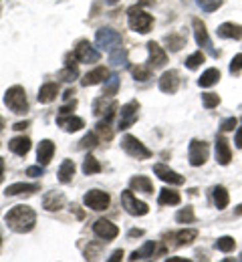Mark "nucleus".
Masks as SVG:
<instances>
[{"mask_svg": "<svg viewBox=\"0 0 242 262\" xmlns=\"http://www.w3.org/2000/svg\"><path fill=\"white\" fill-rule=\"evenodd\" d=\"M4 222H6V226L12 230V232L27 234V232H31V230L35 228L36 212L31 206L20 204V206H14V208H10V210L6 212Z\"/></svg>", "mask_w": 242, "mask_h": 262, "instance_id": "f257e3e1", "label": "nucleus"}, {"mask_svg": "<svg viewBox=\"0 0 242 262\" xmlns=\"http://www.w3.org/2000/svg\"><path fill=\"white\" fill-rule=\"evenodd\" d=\"M127 23H129V29L131 31H136L139 34H145L149 33V29L153 25V16L149 12H145L141 8V4H138V6H131L127 10Z\"/></svg>", "mask_w": 242, "mask_h": 262, "instance_id": "f03ea898", "label": "nucleus"}, {"mask_svg": "<svg viewBox=\"0 0 242 262\" xmlns=\"http://www.w3.org/2000/svg\"><path fill=\"white\" fill-rule=\"evenodd\" d=\"M4 105L16 113V115H25L29 111V99H27V93L20 85H14L10 87L6 93H4Z\"/></svg>", "mask_w": 242, "mask_h": 262, "instance_id": "7ed1b4c3", "label": "nucleus"}, {"mask_svg": "<svg viewBox=\"0 0 242 262\" xmlns=\"http://www.w3.org/2000/svg\"><path fill=\"white\" fill-rule=\"evenodd\" d=\"M121 147H123V151H125L127 156L136 158V160H149V158H151V151L139 141L138 137H134V135H123Z\"/></svg>", "mask_w": 242, "mask_h": 262, "instance_id": "20e7f679", "label": "nucleus"}, {"mask_svg": "<svg viewBox=\"0 0 242 262\" xmlns=\"http://www.w3.org/2000/svg\"><path fill=\"white\" fill-rule=\"evenodd\" d=\"M208 156H210V147L208 143L202 139H192L190 141V147H188V158H190V165L194 167H200V165L206 164Z\"/></svg>", "mask_w": 242, "mask_h": 262, "instance_id": "39448f33", "label": "nucleus"}, {"mask_svg": "<svg viewBox=\"0 0 242 262\" xmlns=\"http://www.w3.org/2000/svg\"><path fill=\"white\" fill-rule=\"evenodd\" d=\"M121 206H123V210H125L127 214H131V216H145V214L149 212L147 204L134 196V190L121 192Z\"/></svg>", "mask_w": 242, "mask_h": 262, "instance_id": "423d86ee", "label": "nucleus"}, {"mask_svg": "<svg viewBox=\"0 0 242 262\" xmlns=\"http://www.w3.org/2000/svg\"><path fill=\"white\" fill-rule=\"evenodd\" d=\"M138 111H139V103L138 101H129L125 103L121 109H119V119H117V129L125 131L129 129L136 121H138Z\"/></svg>", "mask_w": 242, "mask_h": 262, "instance_id": "0eeeda50", "label": "nucleus"}, {"mask_svg": "<svg viewBox=\"0 0 242 262\" xmlns=\"http://www.w3.org/2000/svg\"><path fill=\"white\" fill-rule=\"evenodd\" d=\"M95 42H97L99 49L111 53L113 49H117L121 45V33H117L113 29H99L95 33Z\"/></svg>", "mask_w": 242, "mask_h": 262, "instance_id": "6e6552de", "label": "nucleus"}, {"mask_svg": "<svg viewBox=\"0 0 242 262\" xmlns=\"http://www.w3.org/2000/svg\"><path fill=\"white\" fill-rule=\"evenodd\" d=\"M83 204L95 212H103L109 208L111 204V196L107 192H101V190H89L85 196H83Z\"/></svg>", "mask_w": 242, "mask_h": 262, "instance_id": "1a4fd4ad", "label": "nucleus"}, {"mask_svg": "<svg viewBox=\"0 0 242 262\" xmlns=\"http://www.w3.org/2000/svg\"><path fill=\"white\" fill-rule=\"evenodd\" d=\"M73 57H75V61H79V63H87V65H89V63H99L101 53H99L91 42L81 40V42L77 45V49H75Z\"/></svg>", "mask_w": 242, "mask_h": 262, "instance_id": "9d476101", "label": "nucleus"}, {"mask_svg": "<svg viewBox=\"0 0 242 262\" xmlns=\"http://www.w3.org/2000/svg\"><path fill=\"white\" fill-rule=\"evenodd\" d=\"M93 232L105 240V242H111V240H115L117 236H119V228L113 224V222H109V220H105V218H99L95 224H93Z\"/></svg>", "mask_w": 242, "mask_h": 262, "instance_id": "9b49d317", "label": "nucleus"}, {"mask_svg": "<svg viewBox=\"0 0 242 262\" xmlns=\"http://www.w3.org/2000/svg\"><path fill=\"white\" fill-rule=\"evenodd\" d=\"M153 173H156L162 182H166V184H170V186H182V184L186 182L184 176H180L178 171H173V169H170L168 165H164V164L153 165Z\"/></svg>", "mask_w": 242, "mask_h": 262, "instance_id": "f8f14e48", "label": "nucleus"}, {"mask_svg": "<svg viewBox=\"0 0 242 262\" xmlns=\"http://www.w3.org/2000/svg\"><path fill=\"white\" fill-rule=\"evenodd\" d=\"M147 51H149V67L151 69H162V67H166L168 63V55H166V51L158 45V42H153V40H149L147 42Z\"/></svg>", "mask_w": 242, "mask_h": 262, "instance_id": "ddd939ff", "label": "nucleus"}, {"mask_svg": "<svg viewBox=\"0 0 242 262\" xmlns=\"http://www.w3.org/2000/svg\"><path fill=\"white\" fill-rule=\"evenodd\" d=\"M216 162L220 165H228L232 162V149H230V143L224 135L216 137Z\"/></svg>", "mask_w": 242, "mask_h": 262, "instance_id": "4468645a", "label": "nucleus"}, {"mask_svg": "<svg viewBox=\"0 0 242 262\" xmlns=\"http://www.w3.org/2000/svg\"><path fill=\"white\" fill-rule=\"evenodd\" d=\"M180 87V75L175 71H166L162 77H160V91L162 93H168V95H173Z\"/></svg>", "mask_w": 242, "mask_h": 262, "instance_id": "2eb2a0df", "label": "nucleus"}, {"mask_svg": "<svg viewBox=\"0 0 242 262\" xmlns=\"http://www.w3.org/2000/svg\"><path fill=\"white\" fill-rule=\"evenodd\" d=\"M107 77H109V71H107L105 67H95L93 71H89V73L81 79V85H83V87H93V85L105 83Z\"/></svg>", "mask_w": 242, "mask_h": 262, "instance_id": "dca6fc26", "label": "nucleus"}, {"mask_svg": "<svg viewBox=\"0 0 242 262\" xmlns=\"http://www.w3.org/2000/svg\"><path fill=\"white\" fill-rule=\"evenodd\" d=\"M53 156H55V143H53L51 139H42V141L38 143V149H36V160H38V164L49 165L51 160H53Z\"/></svg>", "mask_w": 242, "mask_h": 262, "instance_id": "f3484780", "label": "nucleus"}, {"mask_svg": "<svg viewBox=\"0 0 242 262\" xmlns=\"http://www.w3.org/2000/svg\"><path fill=\"white\" fill-rule=\"evenodd\" d=\"M192 27H194V36H196L198 47L210 51V49H212V42H210V36H208L206 25H204L200 18H194V20H192Z\"/></svg>", "mask_w": 242, "mask_h": 262, "instance_id": "a211bd4d", "label": "nucleus"}, {"mask_svg": "<svg viewBox=\"0 0 242 262\" xmlns=\"http://www.w3.org/2000/svg\"><path fill=\"white\" fill-rule=\"evenodd\" d=\"M57 125L59 127H63L65 131H69V133H75V131L83 129L85 127V121L81 119V117H77V115H61L59 119H57Z\"/></svg>", "mask_w": 242, "mask_h": 262, "instance_id": "6ab92c4d", "label": "nucleus"}, {"mask_svg": "<svg viewBox=\"0 0 242 262\" xmlns=\"http://www.w3.org/2000/svg\"><path fill=\"white\" fill-rule=\"evenodd\" d=\"M65 206V196L61 192H49L42 198V208L49 212H59Z\"/></svg>", "mask_w": 242, "mask_h": 262, "instance_id": "aec40b11", "label": "nucleus"}, {"mask_svg": "<svg viewBox=\"0 0 242 262\" xmlns=\"http://www.w3.org/2000/svg\"><path fill=\"white\" fill-rule=\"evenodd\" d=\"M216 34L220 38H234V40H240L242 38V27L240 25H234V23H222L218 27Z\"/></svg>", "mask_w": 242, "mask_h": 262, "instance_id": "412c9836", "label": "nucleus"}, {"mask_svg": "<svg viewBox=\"0 0 242 262\" xmlns=\"http://www.w3.org/2000/svg\"><path fill=\"white\" fill-rule=\"evenodd\" d=\"M59 95V85L57 83H45L40 89H38V103L47 105V103H53Z\"/></svg>", "mask_w": 242, "mask_h": 262, "instance_id": "4be33fe9", "label": "nucleus"}, {"mask_svg": "<svg viewBox=\"0 0 242 262\" xmlns=\"http://www.w3.org/2000/svg\"><path fill=\"white\" fill-rule=\"evenodd\" d=\"M8 147H10V151L12 154H16V156H20V158H25L29 151H31V139L29 137H14V139H10L8 141Z\"/></svg>", "mask_w": 242, "mask_h": 262, "instance_id": "5701e85b", "label": "nucleus"}, {"mask_svg": "<svg viewBox=\"0 0 242 262\" xmlns=\"http://www.w3.org/2000/svg\"><path fill=\"white\" fill-rule=\"evenodd\" d=\"M129 186L134 192H141V194H153V184L147 176H134L129 180Z\"/></svg>", "mask_w": 242, "mask_h": 262, "instance_id": "b1692460", "label": "nucleus"}, {"mask_svg": "<svg viewBox=\"0 0 242 262\" xmlns=\"http://www.w3.org/2000/svg\"><path fill=\"white\" fill-rule=\"evenodd\" d=\"M173 238H175V246H190V244L198 238V230L184 228V230H180V232H175Z\"/></svg>", "mask_w": 242, "mask_h": 262, "instance_id": "393cba45", "label": "nucleus"}, {"mask_svg": "<svg viewBox=\"0 0 242 262\" xmlns=\"http://www.w3.org/2000/svg\"><path fill=\"white\" fill-rule=\"evenodd\" d=\"M40 188L36 184H12L6 188V196H20V194H35Z\"/></svg>", "mask_w": 242, "mask_h": 262, "instance_id": "a878e982", "label": "nucleus"}, {"mask_svg": "<svg viewBox=\"0 0 242 262\" xmlns=\"http://www.w3.org/2000/svg\"><path fill=\"white\" fill-rule=\"evenodd\" d=\"M75 171H77V165L73 160H65L61 167H59V182L61 184H69L73 182V178H75Z\"/></svg>", "mask_w": 242, "mask_h": 262, "instance_id": "bb28decb", "label": "nucleus"}, {"mask_svg": "<svg viewBox=\"0 0 242 262\" xmlns=\"http://www.w3.org/2000/svg\"><path fill=\"white\" fill-rule=\"evenodd\" d=\"M218 81H220V71H218L216 67H210V69H206V71L202 73V77L198 79V85L204 87V89H208V87L216 85Z\"/></svg>", "mask_w": 242, "mask_h": 262, "instance_id": "cd10ccee", "label": "nucleus"}, {"mask_svg": "<svg viewBox=\"0 0 242 262\" xmlns=\"http://www.w3.org/2000/svg\"><path fill=\"white\" fill-rule=\"evenodd\" d=\"M180 202H182V196L178 192L170 190V188H164L160 192V198H158V204L160 206H178Z\"/></svg>", "mask_w": 242, "mask_h": 262, "instance_id": "c85d7f7f", "label": "nucleus"}, {"mask_svg": "<svg viewBox=\"0 0 242 262\" xmlns=\"http://www.w3.org/2000/svg\"><path fill=\"white\" fill-rule=\"evenodd\" d=\"M212 198H214V204H216L218 210H224V208L228 206V202H230L228 190H226L224 186H216V188L212 190Z\"/></svg>", "mask_w": 242, "mask_h": 262, "instance_id": "c756f323", "label": "nucleus"}, {"mask_svg": "<svg viewBox=\"0 0 242 262\" xmlns=\"http://www.w3.org/2000/svg\"><path fill=\"white\" fill-rule=\"evenodd\" d=\"M153 254H156V242H145L139 250H136L131 256H129V260H143V258H153Z\"/></svg>", "mask_w": 242, "mask_h": 262, "instance_id": "7c9ffc66", "label": "nucleus"}, {"mask_svg": "<svg viewBox=\"0 0 242 262\" xmlns=\"http://www.w3.org/2000/svg\"><path fill=\"white\" fill-rule=\"evenodd\" d=\"M166 45H168V49L173 51V53H178L184 45H186V36L182 33H172L166 36Z\"/></svg>", "mask_w": 242, "mask_h": 262, "instance_id": "2f4dec72", "label": "nucleus"}, {"mask_svg": "<svg viewBox=\"0 0 242 262\" xmlns=\"http://www.w3.org/2000/svg\"><path fill=\"white\" fill-rule=\"evenodd\" d=\"M109 63L113 67H121L127 63V51L125 49H121V47H117V49H113L111 53H109Z\"/></svg>", "mask_w": 242, "mask_h": 262, "instance_id": "473e14b6", "label": "nucleus"}, {"mask_svg": "<svg viewBox=\"0 0 242 262\" xmlns=\"http://www.w3.org/2000/svg\"><path fill=\"white\" fill-rule=\"evenodd\" d=\"M101 169H103V167H101V164H99V162H97V160H95L91 154H89V156L83 160V173H85V176H93V173H99Z\"/></svg>", "mask_w": 242, "mask_h": 262, "instance_id": "72a5a7b5", "label": "nucleus"}, {"mask_svg": "<svg viewBox=\"0 0 242 262\" xmlns=\"http://www.w3.org/2000/svg\"><path fill=\"white\" fill-rule=\"evenodd\" d=\"M175 222H178V224H192V222H196V214H194V210H192L190 206L182 208V210L175 214Z\"/></svg>", "mask_w": 242, "mask_h": 262, "instance_id": "f704fd0d", "label": "nucleus"}, {"mask_svg": "<svg viewBox=\"0 0 242 262\" xmlns=\"http://www.w3.org/2000/svg\"><path fill=\"white\" fill-rule=\"evenodd\" d=\"M117 89H119V77H117V75H109V77L105 79L103 95H107V97H113V95L117 93Z\"/></svg>", "mask_w": 242, "mask_h": 262, "instance_id": "c9c22d12", "label": "nucleus"}, {"mask_svg": "<svg viewBox=\"0 0 242 262\" xmlns=\"http://www.w3.org/2000/svg\"><path fill=\"white\" fill-rule=\"evenodd\" d=\"M59 77H61L63 81H67V83L75 81V79L79 77V69H77V63H71V61H67L65 69H63V71L59 73Z\"/></svg>", "mask_w": 242, "mask_h": 262, "instance_id": "e433bc0d", "label": "nucleus"}, {"mask_svg": "<svg viewBox=\"0 0 242 262\" xmlns=\"http://www.w3.org/2000/svg\"><path fill=\"white\" fill-rule=\"evenodd\" d=\"M95 133L99 135V139H105V141H109L111 137H113V129H111V121H99L97 125H95Z\"/></svg>", "mask_w": 242, "mask_h": 262, "instance_id": "4c0bfd02", "label": "nucleus"}, {"mask_svg": "<svg viewBox=\"0 0 242 262\" xmlns=\"http://www.w3.org/2000/svg\"><path fill=\"white\" fill-rule=\"evenodd\" d=\"M204 61H206V55H204L202 51H196V53H192V55L186 59V67H188L190 71H196Z\"/></svg>", "mask_w": 242, "mask_h": 262, "instance_id": "58836bf2", "label": "nucleus"}, {"mask_svg": "<svg viewBox=\"0 0 242 262\" xmlns=\"http://www.w3.org/2000/svg\"><path fill=\"white\" fill-rule=\"evenodd\" d=\"M220 252H232L234 250V246H236V242H234V238L232 236H222V238H218L216 240V244H214Z\"/></svg>", "mask_w": 242, "mask_h": 262, "instance_id": "ea45409f", "label": "nucleus"}, {"mask_svg": "<svg viewBox=\"0 0 242 262\" xmlns=\"http://www.w3.org/2000/svg\"><path fill=\"white\" fill-rule=\"evenodd\" d=\"M101 139H99V135L95 133V131H91V133H87L83 139H81V143H79V147L81 149H93V147H97V143H99Z\"/></svg>", "mask_w": 242, "mask_h": 262, "instance_id": "a19ab883", "label": "nucleus"}, {"mask_svg": "<svg viewBox=\"0 0 242 262\" xmlns=\"http://www.w3.org/2000/svg\"><path fill=\"white\" fill-rule=\"evenodd\" d=\"M131 75L136 77V81H147V79H151V67H143V65H138L131 69Z\"/></svg>", "mask_w": 242, "mask_h": 262, "instance_id": "79ce46f5", "label": "nucleus"}, {"mask_svg": "<svg viewBox=\"0 0 242 262\" xmlns=\"http://www.w3.org/2000/svg\"><path fill=\"white\" fill-rule=\"evenodd\" d=\"M196 2H198V6H200L204 12H214V10H218V8L222 6L224 0H196Z\"/></svg>", "mask_w": 242, "mask_h": 262, "instance_id": "37998d69", "label": "nucleus"}, {"mask_svg": "<svg viewBox=\"0 0 242 262\" xmlns=\"http://www.w3.org/2000/svg\"><path fill=\"white\" fill-rule=\"evenodd\" d=\"M105 99H107V95H103L101 99H95V101H93V113H95V115H103L105 111L109 109V105L113 103V101H109V103H107Z\"/></svg>", "mask_w": 242, "mask_h": 262, "instance_id": "c03bdc74", "label": "nucleus"}, {"mask_svg": "<svg viewBox=\"0 0 242 262\" xmlns=\"http://www.w3.org/2000/svg\"><path fill=\"white\" fill-rule=\"evenodd\" d=\"M202 105L206 109H214V107L220 105V97L216 93H202Z\"/></svg>", "mask_w": 242, "mask_h": 262, "instance_id": "a18cd8bd", "label": "nucleus"}, {"mask_svg": "<svg viewBox=\"0 0 242 262\" xmlns=\"http://www.w3.org/2000/svg\"><path fill=\"white\" fill-rule=\"evenodd\" d=\"M236 125H238V119H236V117H228V119H224V121H222L220 129L222 131H234Z\"/></svg>", "mask_w": 242, "mask_h": 262, "instance_id": "49530a36", "label": "nucleus"}, {"mask_svg": "<svg viewBox=\"0 0 242 262\" xmlns=\"http://www.w3.org/2000/svg\"><path fill=\"white\" fill-rule=\"evenodd\" d=\"M240 71H242V55H236L232 59V63H230V73L232 75H238Z\"/></svg>", "mask_w": 242, "mask_h": 262, "instance_id": "de8ad7c7", "label": "nucleus"}, {"mask_svg": "<svg viewBox=\"0 0 242 262\" xmlns=\"http://www.w3.org/2000/svg\"><path fill=\"white\" fill-rule=\"evenodd\" d=\"M42 171H45V165H31V167H27V176H31V178H40L42 176Z\"/></svg>", "mask_w": 242, "mask_h": 262, "instance_id": "09e8293b", "label": "nucleus"}, {"mask_svg": "<svg viewBox=\"0 0 242 262\" xmlns=\"http://www.w3.org/2000/svg\"><path fill=\"white\" fill-rule=\"evenodd\" d=\"M75 107H77V101H75V99H69V103H67V105H63V107L59 109V113H61V115H69Z\"/></svg>", "mask_w": 242, "mask_h": 262, "instance_id": "8fccbe9b", "label": "nucleus"}, {"mask_svg": "<svg viewBox=\"0 0 242 262\" xmlns=\"http://www.w3.org/2000/svg\"><path fill=\"white\" fill-rule=\"evenodd\" d=\"M123 258V250H115L111 256H109V262H117V260H121Z\"/></svg>", "mask_w": 242, "mask_h": 262, "instance_id": "3c124183", "label": "nucleus"}, {"mask_svg": "<svg viewBox=\"0 0 242 262\" xmlns=\"http://www.w3.org/2000/svg\"><path fill=\"white\" fill-rule=\"evenodd\" d=\"M234 143H236V147H240L242 149V127L236 129V135H234Z\"/></svg>", "mask_w": 242, "mask_h": 262, "instance_id": "603ef678", "label": "nucleus"}, {"mask_svg": "<svg viewBox=\"0 0 242 262\" xmlns=\"http://www.w3.org/2000/svg\"><path fill=\"white\" fill-rule=\"evenodd\" d=\"M27 127H29V121H18V123H14V127H12V129L23 131V129H27Z\"/></svg>", "mask_w": 242, "mask_h": 262, "instance_id": "864d4df0", "label": "nucleus"}, {"mask_svg": "<svg viewBox=\"0 0 242 262\" xmlns=\"http://www.w3.org/2000/svg\"><path fill=\"white\" fill-rule=\"evenodd\" d=\"M136 236H143V230H138V228L129 230V238H136Z\"/></svg>", "mask_w": 242, "mask_h": 262, "instance_id": "5fc2aeb1", "label": "nucleus"}, {"mask_svg": "<svg viewBox=\"0 0 242 262\" xmlns=\"http://www.w3.org/2000/svg\"><path fill=\"white\" fill-rule=\"evenodd\" d=\"M2 180H4V160L0 158V184H2Z\"/></svg>", "mask_w": 242, "mask_h": 262, "instance_id": "6e6d98bb", "label": "nucleus"}, {"mask_svg": "<svg viewBox=\"0 0 242 262\" xmlns=\"http://www.w3.org/2000/svg\"><path fill=\"white\" fill-rule=\"evenodd\" d=\"M73 95H75V91H73V89H67L63 97H65V99H67V101H69V99H73Z\"/></svg>", "mask_w": 242, "mask_h": 262, "instance_id": "4d7b16f0", "label": "nucleus"}, {"mask_svg": "<svg viewBox=\"0 0 242 262\" xmlns=\"http://www.w3.org/2000/svg\"><path fill=\"white\" fill-rule=\"evenodd\" d=\"M234 214H236V216H242V204L236 208V210H234Z\"/></svg>", "mask_w": 242, "mask_h": 262, "instance_id": "13d9d810", "label": "nucleus"}, {"mask_svg": "<svg viewBox=\"0 0 242 262\" xmlns=\"http://www.w3.org/2000/svg\"><path fill=\"white\" fill-rule=\"evenodd\" d=\"M119 0H105V4H109V6H113V4H117Z\"/></svg>", "mask_w": 242, "mask_h": 262, "instance_id": "bf43d9fd", "label": "nucleus"}, {"mask_svg": "<svg viewBox=\"0 0 242 262\" xmlns=\"http://www.w3.org/2000/svg\"><path fill=\"white\" fill-rule=\"evenodd\" d=\"M2 127H4V119L0 117V131H2Z\"/></svg>", "mask_w": 242, "mask_h": 262, "instance_id": "052dcab7", "label": "nucleus"}, {"mask_svg": "<svg viewBox=\"0 0 242 262\" xmlns=\"http://www.w3.org/2000/svg\"><path fill=\"white\" fill-rule=\"evenodd\" d=\"M0 244H2V238H0Z\"/></svg>", "mask_w": 242, "mask_h": 262, "instance_id": "680f3d73", "label": "nucleus"}]
</instances>
